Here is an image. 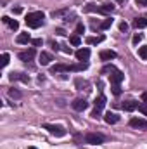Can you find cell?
Segmentation results:
<instances>
[{
	"instance_id": "9c48e42d",
	"label": "cell",
	"mask_w": 147,
	"mask_h": 149,
	"mask_svg": "<svg viewBox=\"0 0 147 149\" xmlns=\"http://www.w3.org/2000/svg\"><path fill=\"white\" fill-rule=\"evenodd\" d=\"M88 57H90V50H88V49H78V50H76V59H78L80 63L87 61Z\"/></svg>"
},
{
	"instance_id": "1f68e13d",
	"label": "cell",
	"mask_w": 147,
	"mask_h": 149,
	"mask_svg": "<svg viewBox=\"0 0 147 149\" xmlns=\"http://www.w3.org/2000/svg\"><path fill=\"white\" fill-rule=\"evenodd\" d=\"M112 94H114V95H119V94H121V88H119V85H114V87H112Z\"/></svg>"
},
{
	"instance_id": "2e32d148",
	"label": "cell",
	"mask_w": 147,
	"mask_h": 149,
	"mask_svg": "<svg viewBox=\"0 0 147 149\" xmlns=\"http://www.w3.org/2000/svg\"><path fill=\"white\" fill-rule=\"evenodd\" d=\"M87 63H80V64H71L69 66V71H83V70H87Z\"/></svg>"
},
{
	"instance_id": "f546056e",
	"label": "cell",
	"mask_w": 147,
	"mask_h": 149,
	"mask_svg": "<svg viewBox=\"0 0 147 149\" xmlns=\"http://www.w3.org/2000/svg\"><path fill=\"white\" fill-rule=\"evenodd\" d=\"M139 111L144 113V114L147 116V102H146V104H139Z\"/></svg>"
},
{
	"instance_id": "484cf974",
	"label": "cell",
	"mask_w": 147,
	"mask_h": 149,
	"mask_svg": "<svg viewBox=\"0 0 147 149\" xmlns=\"http://www.w3.org/2000/svg\"><path fill=\"white\" fill-rule=\"evenodd\" d=\"M68 10H54L52 12V17H61V16H64Z\"/></svg>"
},
{
	"instance_id": "4316f807",
	"label": "cell",
	"mask_w": 147,
	"mask_h": 149,
	"mask_svg": "<svg viewBox=\"0 0 147 149\" xmlns=\"http://www.w3.org/2000/svg\"><path fill=\"white\" fill-rule=\"evenodd\" d=\"M83 31H85V26H83V23H78V24H76V33H78V35H81Z\"/></svg>"
},
{
	"instance_id": "5b68a950",
	"label": "cell",
	"mask_w": 147,
	"mask_h": 149,
	"mask_svg": "<svg viewBox=\"0 0 147 149\" xmlns=\"http://www.w3.org/2000/svg\"><path fill=\"white\" fill-rule=\"evenodd\" d=\"M33 57H35V49H28V50L19 52V59H21V61H24V63L33 61Z\"/></svg>"
},
{
	"instance_id": "6da1fadb",
	"label": "cell",
	"mask_w": 147,
	"mask_h": 149,
	"mask_svg": "<svg viewBox=\"0 0 147 149\" xmlns=\"http://www.w3.org/2000/svg\"><path fill=\"white\" fill-rule=\"evenodd\" d=\"M42 23H43V12H30L28 16H26V24L30 26V28H40L42 26Z\"/></svg>"
},
{
	"instance_id": "ffe728a7",
	"label": "cell",
	"mask_w": 147,
	"mask_h": 149,
	"mask_svg": "<svg viewBox=\"0 0 147 149\" xmlns=\"http://www.w3.org/2000/svg\"><path fill=\"white\" fill-rule=\"evenodd\" d=\"M101 10H102L104 14H109V12L114 10V3H104V5L101 7Z\"/></svg>"
},
{
	"instance_id": "cb8c5ba5",
	"label": "cell",
	"mask_w": 147,
	"mask_h": 149,
	"mask_svg": "<svg viewBox=\"0 0 147 149\" xmlns=\"http://www.w3.org/2000/svg\"><path fill=\"white\" fill-rule=\"evenodd\" d=\"M7 24H9L12 30H17V28H19V23H17L16 19H9V23H7Z\"/></svg>"
},
{
	"instance_id": "30bf717a",
	"label": "cell",
	"mask_w": 147,
	"mask_h": 149,
	"mask_svg": "<svg viewBox=\"0 0 147 149\" xmlns=\"http://www.w3.org/2000/svg\"><path fill=\"white\" fill-rule=\"evenodd\" d=\"M50 61H54L52 54H49V52H42V54H40V64H42V66L50 64Z\"/></svg>"
},
{
	"instance_id": "8d00e7d4",
	"label": "cell",
	"mask_w": 147,
	"mask_h": 149,
	"mask_svg": "<svg viewBox=\"0 0 147 149\" xmlns=\"http://www.w3.org/2000/svg\"><path fill=\"white\" fill-rule=\"evenodd\" d=\"M137 5H147V0H137Z\"/></svg>"
},
{
	"instance_id": "7a4b0ae2",
	"label": "cell",
	"mask_w": 147,
	"mask_h": 149,
	"mask_svg": "<svg viewBox=\"0 0 147 149\" xmlns=\"http://www.w3.org/2000/svg\"><path fill=\"white\" fill-rule=\"evenodd\" d=\"M104 141H106V137H104L102 134H94V132H90V134L85 135V142H87V144H92V146L102 144Z\"/></svg>"
},
{
	"instance_id": "8fae6325",
	"label": "cell",
	"mask_w": 147,
	"mask_h": 149,
	"mask_svg": "<svg viewBox=\"0 0 147 149\" xmlns=\"http://www.w3.org/2000/svg\"><path fill=\"white\" fill-rule=\"evenodd\" d=\"M133 26H135V28H147V17L146 16L135 17V19H133Z\"/></svg>"
},
{
	"instance_id": "603a6c76",
	"label": "cell",
	"mask_w": 147,
	"mask_h": 149,
	"mask_svg": "<svg viewBox=\"0 0 147 149\" xmlns=\"http://www.w3.org/2000/svg\"><path fill=\"white\" fill-rule=\"evenodd\" d=\"M69 42H71V45H80V43H81V40H80V35H73V37L69 38Z\"/></svg>"
},
{
	"instance_id": "ac0fdd59",
	"label": "cell",
	"mask_w": 147,
	"mask_h": 149,
	"mask_svg": "<svg viewBox=\"0 0 147 149\" xmlns=\"http://www.w3.org/2000/svg\"><path fill=\"white\" fill-rule=\"evenodd\" d=\"M104 40V37H88L87 38V43L88 45H97V43H101Z\"/></svg>"
},
{
	"instance_id": "5bb4252c",
	"label": "cell",
	"mask_w": 147,
	"mask_h": 149,
	"mask_svg": "<svg viewBox=\"0 0 147 149\" xmlns=\"http://www.w3.org/2000/svg\"><path fill=\"white\" fill-rule=\"evenodd\" d=\"M104 120H106V123H109V125H112V123H116V121L119 120V116H118L116 113H106Z\"/></svg>"
},
{
	"instance_id": "d6986e66",
	"label": "cell",
	"mask_w": 147,
	"mask_h": 149,
	"mask_svg": "<svg viewBox=\"0 0 147 149\" xmlns=\"http://www.w3.org/2000/svg\"><path fill=\"white\" fill-rule=\"evenodd\" d=\"M61 71H69V66H66V64H57V66L52 68V73H61Z\"/></svg>"
},
{
	"instance_id": "44dd1931",
	"label": "cell",
	"mask_w": 147,
	"mask_h": 149,
	"mask_svg": "<svg viewBox=\"0 0 147 149\" xmlns=\"http://www.w3.org/2000/svg\"><path fill=\"white\" fill-rule=\"evenodd\" d=\"M9 97H12V99H21V92L16 90V88H10V90H9Z\"/></svg>"
},
{
	"instance_id": "f1b7e54d",
	"label": "cell",
	"mask_w": 147,
	"mask_h": 149,
	"mask_svg": "<svg viewBox=\"0 0 147 149\" xmlns=\"http://www.w3.org/2000/svg\"><path fill=\"white\" fill-rule=\"evenodd\" d=\"M116 68L114 66H106V68H102V74H106V73H112Z\"/></svg>"
},
{
	"instance_id": "d4e9b609",
	"label": "cell",
	"mask_w": 147,
	"mask_h": 149,
	"mask_svg": "<svg viewBox=\"0 0 147 149\" xmlns=\"http://www.w3.org/2000/svg\"><path fill=\"white\" fill-rule=\"evenodd\" d=\"M139 56H140L142 59H147V47H140V49H139Z\"/></svg>"
},
{
	"instance_id": "d590c367",
	"label": "cell",
	"mask_w": 147,
	"mask_h": 149,
	"mask_svg": "<svg viewBox=\"0 0 147 149\" xmlns=\"http://www.w3.org/2000/svg\"><path fill=\"white\" fill-rule=\"evenodd\" d=\"M55 33H57V35H66V31H64L62 28H57V30H55Z\"/></svg>"
},
{
	"instance_id": "3957f363",
	"label": "cell",
	"mask_w": 147,
	"mask_h": 149,
	"mask_svg": "<svg viewBox=\"0 0 147 149\" xmlns=\"http://www.w3.org/2000/svg\"><path fill=\"white\" fill-rule=\"evenodd\" d=\"M43 128H45V130H49L52 135H57V137H64V135H66V130H64L62 127H55V125L45 123V125H43Z\"/></svg>"
},
{
	"instance_id": "836d02e7",
	"label": "cell",
	"mask_w": 147,
	"mask_h": 149,
	"mask_svg": "<svg viewBox=\"0 0 147 149\" xmlns=\"http://www.w3.org/2000/svg\"><path fill=\"white\" fill-rule=\"evenodd\" d=\"M140 40H142V35H135V37H133V43H139Z\"/></svg>"
},
{
	"instance_id": "ba28073f",
	"label": "cell",
	"mask_w": 147,
	"mask_h": 149,
	"mask_svg": "<svg viewBox=\"0 0 147 149\" xmlns=\"http://www.w3.org/2000/svg\"><path fill=\"white\" fill-rule=\"evenodd\" d=\"M130 127H133V128H147V121L142 120V118H132Z\"/></svg>"
},
{
	"instance_id": "83f0119b",
	"label": "cell",
	"mask_w": 147,
	"mask_h": 149,
	"mask_svg": "<svg viewBox=\"0 0 147 149\" xmlns=\"http://www.w3.org/2000/svg\"><path fill=\"white\" fill-rule=\"evenodd\" d=\"M9 64V54H2V66Z\"/></svg>"
},
{
	"instance_id": "9a60e30c",
	"label": "cell",
	"mask_w": 147,
	"mask_h": 149,
	"mask_svg": "<svg viewBox=\"0 0 147 149\" xmlns=\"http://www.w3.org/2000/svg\"><path fill=\"white\" fill-rule=\"evenodd\" d=\"M139 108V104L135 102V101H126L125 104H123V109L125 111H133V109H137Z\"/></svg>"
},
{
	"instance_id": "e0dca14e",
	"label": "cell",
	"mask_w": 147,
	"mask_h": 149,
	"mask_svg": "<svg viewBox=\"0 0 147 149\" xmlns=\"http://www.w3.org/2000/svg\"><path fill=\"white\" fill-rule=\"evenodd\" d=\"M30 42H31L30 33H21V35L17 37V43H30Z\"/></svg>"
},
{
	"instance_id": "74e56055",
	"label": "cell",
	"mask_w": 147,
	"mask_h": 149,
	"mask_svg": "<svg viewBox=\"0 0 147 149\" xmlns=\"http://www.w3.org/2000/svg\"><path fill=\"white\" fill-rule=\"evenodd\" d=\"M142 101H144V102H147V92H144V94H142Z\"/></svg>"
},
{
	"instance_id": "4dcf8cb0",
	"label": "cell",
	"mask_w": 147,
	"mask_h": 149,
	"mask_svg": "<svg viewBox=\"0 0 147 149\" xmlns=\"http://www.w3.org/2000/svg\"><path fill=\"white\" fill-rule=\"evenodd\" d=\"M31 43H33L35 47H40V45L43 43V40H42V38H35V40H31Z\"/></svg>"
},
{
	"instance_id": "277c9868",
	"label": "cell",
	"mask_w": 147,
	"mask_h": 149,
	"mask_svg": "<svg viewBox=\"0 0 147 149\" xmlns=\"http://www.w3.org/2000/svg\"><path fill=\"white\" fill-rule=\"evenodd\" d=\"M104 106H106V97H104V95H99V97L95 99V109H94V113H92V116L97 118V116L101 114V111L104 109Z\"/></svg>"
},
{
	"instance_id": "4fadbf2b",
	"label": "cell",
	"mask_w": 147,
	"mask_h": 149,
	"mask_svg": "<svg viewBox=\"0 0 147 149\" xmlns=\"http://www.w3.org/2000/svg\"><path fill=\"white\" fill-rule=\"evenodd\" d=\"M116 57V52L114 50H102L101 52V59L102 61H111V59H114Z\"/></svg>"
},
{
	"instance_id": "7c38bea8",
	"label": "cell",
	"mask_w": 147,
	"mask_h": 149,
	"mask_svg": "<svg viewBox=\"0 0 147 149\" xmlns=\"http://www.w3.org/2000/svg\"><path fill=\"white\" fill-rule=\"evenodd\" d=\"M9 78H10L12 81H14V80H21V81H24V83L30 81V76H28V74H23V73H10Z\"/></svg>"
},
{
	"instance_id": "d6a6232c",
	"label": "cell",
	"mask_w": 147,
	"mask_h": 149,
	"mask_svg": "<svg viewBox=\"0 0 147 149\" xmlns=\"http://www.w3.org/2000/svg\"><path fill=\"white\" fill-rule=\"evenodd\" d=\"M119 30H121V31H126V30H128V24H126V23L123 21V23L119 24Z\"/></svg>"
},
{
	"instance_id": "8992f818",
	"label": "cell",
	"mask_w": 147,
	"mask_h": 149,
	"mask_svg": "<svg viewBox=\"0 0 147 149\" xmlns=\"http://www.w3.org/2000/svg\"><path fill=\"white\" fill-rule=\"evenodd\" d=\"M71 106H73V109H76V111H85L88 108V102L85 99H74L73 102H71Z\"/></svg>"
},
{
	"instance_id": "e575fe53",
	"label": "cell",
	"mask_w": 147,
	"mask_h": 149,
	"mask_svg": "<svg viewBox=\"0 0 147 149\" xmlns=\"http://www.w3.org/2000/svg\"><path fill=\"white\" fill-rule=\"evenodd\" d=\"M61 47H62V50H64L66 54H71V49H69L68 45H61Z\"/></svg>"
},
{
	"instance_id": "7402d4cb",
	"label": "cell",
	"mask_w": 147,
	"mask_h": 149,
	"mask_svg": "<svg viewBox=\"0 0 147 149\" xmlns=\"http://www.w3.org/2000/svg\"><path fill=\"white\" fill-rule=\"evenodd\" d=\"M111 26H112V19H111V17L104 19V21H102V24H101V28H102V30H107V28H111Z\"/></svg>"
},
{
	"instance_id": "f35d334b",
	"label": "cell",
	"mask_w": 147,
	"mask_h": 149,
	"mask_svg": "<svg viewBox=\"0 0 147 149\" xmlns=\"http://www.w3.org/2000/svg\"><path fill=\"white\" fill-rule=\"evenodd\" d=\"M30 149H37V148H30Z\"/></svg>"
},
{
	"instance_id": "52a82bcc",
	"label": "cell",
	"mask_w": 147,
	"mask_h": 149,
	"mask_svg": "<svg viewBox=\"0 0 147 149\" xmlns=\"http://www.w3.org/2000/svg\"><path fill=\"white\" fill-rule=\"evenodd\" d=\"M123 78H125V74L121 73L119 70H114V71L111 73V83H112V85H119V83L123 81Z\"/></svg>"
}]
</instances>
